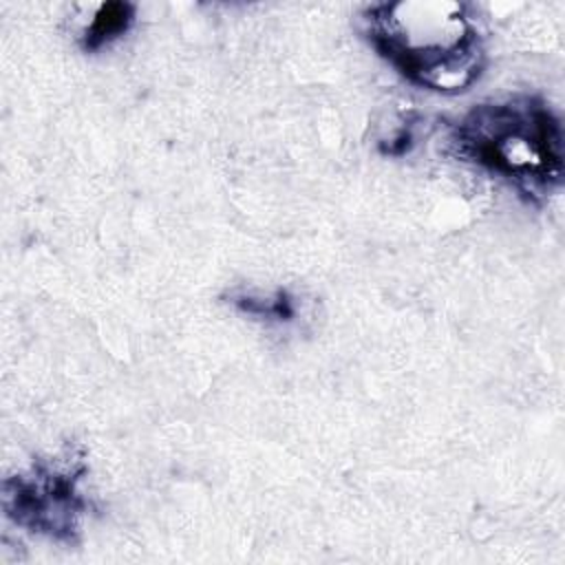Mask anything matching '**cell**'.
I'll return each instance as SVG.
<instances>
[{"instance_id": "obj_4", "label": "cell", "mask_w": 565, "mask_h": 565, "mask_svg": "<svg viewBox=\"0 0 565 565\" xmlns=\"http://www.w3.org/2000/svg\"><path fill=\"white\" fill-rule=\"evenodd\" d=\"M137 7L130 2H102L95 7L88 22L82 26L77 42L82 51L97 53L104 46L124 38L135 24Z\"/></svg>"}, {"instance_id": "obj_2", "label": "cell", "mask_w": 565, "mask_h": 565, "mask_svg": "<svg viewBox=\"0 0 565 565\" xmlns=\"http://www.w3.org/2000/svg\"><path fill=\"white\" fill-rule=\"evenodd\" d=\"M455 154L532 201L561 190L565 135L556 110L541 95L514 93L468 108L450 126Z\"/></svg>"}, {"instance_id": "obj_3", "label": "cell", "mask_w": 565, "mask_h": 565, "mask_svg": "<svg viewBox=\"0 0 565 565\" xmlns=\"http://www.w3.org/2000/svg\"><path fill=\"white\" fill-rule=\"evenodd\" d=\"M86 475V455L77 446L35 459L2 481L7 519L53 543H77L88 514V499L82 490Z\"/></svg>"}, {"instance_id": "obj_5", "label": "cell", "mask_w": 565, "mask_h": 565, "mask_svg": "<svg viewBox=\"0 0 565 565\" xmlns=\"http://www.w3.org/2000/svg\"><path fill=\"white\" fill-rule=\"evenodd\" d=\"M230 302L245 316H254L271 322H291L298 313L296 298L285 289H276L274 294H254V291H234L230 294Z\"/></svg>"}, {"instance_id": "obj_1", "label": "cell", "mask_w": 565, "mask_h": 565, "mask_svg": "<svg viewBox=\"0 0 565 565\" xmlns=\"http://www.w3.org/2000/svg\"><path fill=\"white\" fill-rule=\"evenodd\" d=\"M360 22L371 49L417 88L459 95L483 75V35L463 2H380Z\"/></svg>"}]
</instances>
